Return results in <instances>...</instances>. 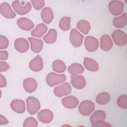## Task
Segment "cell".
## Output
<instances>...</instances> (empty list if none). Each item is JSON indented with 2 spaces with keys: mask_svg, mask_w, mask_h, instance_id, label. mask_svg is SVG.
Segmentation results:
<instances>
[{
  "mask_svg": "<svg viewBox=\"0 0 127 127\" xmlns=\"http://www.w3.org/2000/svg\"><path fill=\"white\" fill-rule=\"evenodd\" d=\"M12 6L15 11L19 14L24 15L28 13L31 9V4L30 2L15 0L12 3Z\"/></svg>",
  "mask_w": 127,
  "mask_h": 127,
  "instance_id": "6da1fadb",
  "label": "cell"
},
{
  "mask_svg": "<svg viewBox=\"0 0 127 127\" xmlns=\"http://www.w3.org/2000/svg\"><path fill=\"white\" fill-rule=\"evenodd\" d=\"M66 80L64 74H59L54 72H50L46 76V82L47 84L51 87L64 82Z\"/></svg>",
  "mask_w": 127,
  "mask_h": 127,
  "instance_id": "7a4b0ae2",
  "label": "cell"
},
{
  "mask_svg": "<svg viewBox=\"0 0 127 127\" xmlns=\"http://www.w3.org/2000/svg\"><path fill=\"white\" fill-rule=\"evenodd\" d=\"M95 104L90 100H85L81 102L78 107L79 113L84 116H89L94 110Z\"/></svg>",
  "mask_w": 127,
  "mask_h": 127,
  "instance_id": "3957f363",
  "label": "cell"
},
{
  "mask_svg": "<svg viewBox=\"0 0 127 127\" xmlns=\"http://www.w3.org/2000/svg\"><path fill=\"white\" fill-rule=\"evenodd\" d=\"M27 111L31 115L35 114L40 109V101L36 98L33 96H29L26 100Z\"/></svg>",
  "mask_w": 127,
  "mask_h": 127,
  "instance_id": "277c9868",
  "label": "cell"
},
{
  "mask_svg": "<svg viewBox=\"0 0 127 127\" xmlns=\"http://www.w3.org/2000/svg\"><path fill=\"white\" fill-rule=\"evenodd\" d=\"M109 9L111 14L117 16L122 13L124 9V4L122 1L112 0L109 4Z\"/></svg>",
  "mask_w": 127,
  "mask_h": 127,
  "instance_id": "5b68a950",
  "label": "cell"
},
{
  "mask_svg": "<svg viewBox=\"0 0 127 127\" xmlns=\"http://www.w3.org/2000/svg\"><path fill=\"white\" fill-rule=\"evenodd\" d=\"M69 39L71 44L75 47H80L82 44L83 36L76 29H72L70 32Z\"/></svg>",
  "mask_w": 127,
  "mask_h": 127,
  "instance_id": "8992f818",
  "label": "cell"
},
{
  "mask_svg": "<svg viewBox=\"0 0 127 127\" xmlns=\"http://www.w3.org/2000/svg\"><path fill=\"white\" fill-rule=\"evenodd\" d=\"M112 38L115 44L119 46H122L127 43L126 34L121 30H116L112 34Z\"/></svg>",
  "mask_w": 127,
  "mask_h": 127,
  "instance_id": "52a82bcc",
  "label": "cell"
},
{
  "mask_svg": "<svg viewBox=\"0 0 127 127\" xmlns=\"http://www.w3.org/2000/svg\"><path fill=\"white\" fill-rule=\"evenodd\" d=\"M71 91V87L68 82H65L58 86L56 87L54 89L55 95L58 97H62L64 96L68 95Z\"/></svg>",
  "mask_w": 127,
  "mask_h": 127,
  "instance_id": "ba28073f",
  "label": "cell"
},
{
  "mask_svg": "<svg viewBox=\"0 0 127 127\" xmlns=\"http://www.w3.org/2000/svg\"><path fill=\"white\" fill-rule=\"evenodd\" d=\"M84 46L88 52H93L96 51L98 48V40L93 36H87L84 40Z\"/></svg>",
  "mask_w": 127,
  "mask_h": 127,
  "instance_id": "9c48e42d",
  "label": "cell"
},
{
  "mask_svg": "<svg viewBox=\"0 0 127 127\" xmlns=\"http://www.w3.org/2000/svg\"><path fill=\"white\" fill-rule=\"evenodd\" d=\"M37 118L40 122L44 124L50 123L53 119V114L49 109H43L38 112Z\"/></svg>",
  "mask_w": 127,
  "mask_h": 127,
  "instance_id": "30bf717a",
  "label": "cell"
},
{
  "mask_svg": "<svg viewBox=\"0 0 127 127\" xmlns=\"http://www.w3.org/2000/svg\"><path fill=\"white\" fill-rule=\"evenodd\" d=\"M70 82L72 86L77 89H82L86 85L85 78L83 76L79 75H71L70 76Z\"/></svg>",
  "mask_w": 127,
  "mask_h": 127,
  "instance_id": "8fae6325",
  "label": "cell"
},
{
  "mask_svg": "<svg viewBox=\"0 0 127 127\" xmlns=\"http://www.w3.org/2000/svg\"><path fill=\"white\" fill-rule=\"evenodd\" d=\"M0 12L5 18L11 19L15 17L16 14L11 8L10 5L5 2H2L0 5Z\"/></svg>",
  "mask_w": 127,
  "mask_h": 127,
  "instance_id": "7c38bea8",
  "label": "cell"
},
{
  "mask_svg": "<svg viewBox=\"0 0 127 127\" xmlns=\"http://www.w3.org/2000/svg\"><path fill=\"white\" fill-rule=\"evenodd\" d=\"M29 66L31 70L35 72H38L41 70L43 67L42 58L40 55L36 56L30 62Z\"/></svg>",
  "mask_w": 127,
  "mask_h": 127,
  "instance_id": "4fadbf2b",
  "label": "cell"
},
{
  "mask_svg": "<svg viewBox=\"0 0 127 127\" xmlns=\"http://www.w3.org/2000/svg\"><path fill=\"white\" fill-rule=\"evenodd\" d=\"M29 45L26 39L23 38L16 39L14 41V47L17 51L20 53H25L29 49Z\"/></svg>",
  "mask_w": 127,
  "mask_h": 127,
  "instance_id": "5bb4252c",
  "label": "cell"
},
{
  "mask_svg": "<svg viewBox=\"0 0 127 127\" xmlns=\"http://www.w3.org/2000/svg\"><path fill=\"white\" fill-rule=\"evenodd\" d=\"M63 106L67 109H73L78 104V100L75 96L70 95L64 97L62 100Z\"/></svg>",
  "mask_w": 127,
  "mask_h": 127,
  "instance_id": "9a60e30c",
  "label": "cell"
},
{
  "mask_svg": "<svg viewBox=\"0 0 127 127\" xmlns=\"http://www.w3.org/2000/svg\"><path fill=\"white\" fill-rule=\"evenodd\" d=\"M23 86L27 92L32 93L37 89V83L34 78H27L23 80Z\"/></svg>",
  "mask_w": 127,
  "mask_h": 127,
  "instance_id": "2e32d148",
  "label": "cell"
},
{
  "mask_svg": "<svg viewBox=\"0 0 127 127\" xmlns=\"http://www.w3.org/2000/svg\"><path fill=\"white\" fill-rule=\"evenodd\" d=\"M10 106L11 109L18 114L23 113L25 111V104L22 100H13L11 102Z\"/></svg>",
  "mask_w": 127,
  "mask_h": 127,
  "instance_id": "e0dca14e",
  "label": "cell"
},
{
  "mask_svg": "<svg viewBox=\"0 0 127 127\" xmlns=\"http://www.w3.org/2000/svg\"><path fill=\"white\" fill-rule=\"evenodd\" d=\"M18 27L21 29L25 31H29L34 28L33 22L30 19L25 17H21L17 21Z\"/></svg>",
  "mask_w": 127,
  "mask_h": 127,
  "instance_id": "ac0fdd59",
  "label": "cell"
},
{
  "mask_svg": "<svg viewBox=\"0 0 127 127\" xmlns=\"http://www.w3.org/2000/svg\"><path fill=\"white\" fill-rule=\"evenodd\" d=\"M113 45V42L109 35H103L100 38V48L105 51L111 50Z\"/></svg>",
  "mask_w": 127,
  "mask_h": 127,
  "instance_id": "d6986e66",
  "label": "cell"
},
{
  "mask_svg": "<svg viewBox=\"0 0 127 127\" xmlns=\"http://www.w3.org/2000/svg\"><path fill=\"white\" fill-rule=\"evenodd\" d=\"M28 40L30 43L31 50L35 53H40L43 47V43L41 39H38L32 37H29Z\"/></svg>",
  "mask_w": 127,
  "mask_h": 127,
  "instance_id": "ffe728a7",
  "label": "cell"
},
{
  "mask_svg": "<svg viewBox=\"0 0 127 127\" xmlns=\"http://www.w3.org/2000/svg\"><path fill=\"white\" fill-rule=\"evenodd\" d=\"M41 18L44 22L50 24L54 18V13L52 9L48 7H45L41 11Z\"/></svg>",
  "mask_w": 127,
  "mask_h": 127,
  "instance_id": "44dd1931",
  "label": "cell"
},
{
  "mask_svg": "<svg viewBox=\"0 0 127 127\" xmlns=\"http://www.w3.org/2000/svg\"><path fill=\"white\" fill-rule=\"evenodd\" d=\"M48 28L46 25L43 23L38 24L35 28L31 32L32 36L40 38L47 31Z\"/></svg>",
  "mask_w": 127,
  "mask_h": 127,
  "instance_id": "7402d4cb",
  "label": "cell"
},
{
  "mask_svg": "<svg viewBox=\"0 0 127 127\" xmlns=\"http://www.w3.org/2000/svg\"><path fill=\"white\" fill-rule=\"evenodd\" d=\"M127 15L124 13L121 16L115 17L113 20V23L115 27L118 28H123L127 24Z\"/></svg>",
  "mask_w": 127,
  "mask_h": 127,
  "instance_id": "603a6c76",
  "label": "cell"
},
{
  "mask_svg": "<svg viewBox=\"0 0 127 127\" xmlns=\"http://www.w3.org/2000/svg\"><path fill=\"white\" fill-rule=\"evenodd\" d=\"M84 65L87 70L91 71H96L99 68V65L97 62L89 58H84Z\"/></svg>",
  "mask_w": 127,
  "mask_h": 127,
  "instance_id": "cb8c5ba5",
  "label": "cell"
},
{
  "mask_svg": "<svg viewBox=\"0 0 127 127\" xmlns=\"http://www.w3.org/2000/svg\"><path fill=\"white\" fill-rule=\"evenodd\" d=\"M106 114L103 110H96L90 116V120L91 125L100 121H105Z\"/></svg>",
  "mask_w": 127,
  "mask_h": 127,
  "instance_id": "d4e9b609",
  "label": "cell"
},
{
  "mask_svg": "<svg viewBox=\"0 0 127 127\" xmlns=\"http://www.w3.org/2000/svg\"><path fill=\"white\" fill-rule=\"evenodd\" d=\"M68 71L71 75H79L84 72V68L78 63H73L68 66Z\"/></svg>",
  "mask_w": 127,
  "mask_h": 127,
  "instance_id": "484cf974",
  "label": "cell"
},
{
  "mask_svg": "<svg viewBox=\"0 0 127 127\" xmlns=\"http://www.w3.org/2000/svg\"><path fill=\"white\" fill-rule=\"evenodd\" d=\"M57 37V31L54 29H51L48 33L43 37L45 42L48 44H53L56 41Z\"/></svg>",
  "mask_w": 127,
  "mask_h": 127,
  "instance_id": "4316f807",
  "label": "cell"
},
{
  "mask_svg": "<svg viewBox=\"0 0 127 127\" xmlns=\"http://www.w3.org/2000/svg\"><path fill=\"white\" fill-rule=\"evenodd\" d=\"M77 29L84 34H87L90 30V25L89 23L85 20H81L76 24Z\"/></svg>",
  "mask_w": 127,
  "mask_h": 127,
  "instance_id": "83f0119b",
  "label": "cell"
},
{
  "mask_svg": "<svg viewBox=\"0 0 127 127\" xmlns=\"http://www.w3.org/2000/svg\"><path fill=\"white\" fill-rule=\"evenodd\" d=\"M110 100V96L106 92H101L99 94L96 98V102L99 105H105L107 104Z\"/></svg>",
  "mask_w": 127,
  "mask_h": 127,
  "instance_id": "f1b7e54d",
  "label": "cell"
},
{
  "mask_svg": "<svg viewBox=\"0 0 127 127\" xmlns=\"http://www.w3.org/2000/svg\"><path fill=\"white\" fill-rule=\"evenodd\" d=\"M52 67L55 71L58 73L63 72L66 69V66L64 62L60 60L54 61L52 64Z\"/></svg>",
  "mask_w": 127,
  "mask_h": 127,
  "instance_id": "f546056e",
  "label": "cell"
},
{
  "mask_svg": "<svg viewBox=\"0 0 127 127\" xmlns=\"http://www.w3.org/2000/svg\"><path fill=\"white\" fill-rule=\"evenodd\" d=\"M59 27L63 31H67L70 28V18L69 17H63L59 22Z\"/></svg>",
  "mask_w": 127,
  "mask_h": 127,
  "instance_id": "4dcf8cb0",
  "label": "cell"
},
{
  "mask_svg": "<svg viewBox=\"0 0 127 127\" xmlns=\"http://www.w3.org/2000/svg\"><path fill=\"white\" fill-rule=\"evenodd\" d=\"M117 105L122 109H126L127 108V96L126 94L121 95L118 97Z\"/></svg>",
  "mask_w": 127,
  "mask_h": 127,
  "instance_id": "1f68e13d",
  "label": "cell"
},
{
  "mask_svg": "<svg viewBox=\"0 0 127 127\" xmlns=\"http://www.w3.org/2000/svg\"><path fill=\"white\" fill-rule=\"evenodd\" d=\"M23 126L25 127H36L38 126V122L34 118L30 117L24 121Z\"/></svg>",
  "mask_w": 127,
  "mask_h": 127,
  "instance_id": "d6a6232c",
  "label": "cell"
},
{
  "mask_svg": "<svg viewBox=\"0 0 127 127\" xmlns=\"http://www.w3.org/2000/svg\"><path fill=\"white\" fill-rule=\"evenodd\" d=\"M34 8L36 10L41 9L45 5V1L43 0H31Z\"/></svg>",
  "mask_w": 127,
  "mask_h": 127,
  "instance_id": "836d02e7",
  "label": "cell"
},
{
  "mask_svg": "<svg viewBox=\"0 0 127 127\" xmlns=\"http://www.w3.org/2000/svg\"><path fill=\"white\" fill-rule=\"evenodd\" d=\"M8 40L7 38L3 36L0 35V49L1 50L6 49L8 46Z\"/></svg>",
  "mask_w": 127,
  "mask_h": 127,
  "instance_id": "e575fe53",
  "label": "cell"
},
{
  "mask_svg": "<svg viewBox=\"0 0 127 127\" xmlns=\"http://www.w3.org/2000/svg\"><path fill=\"white\" fill-rule=\"evenodd\" d=\"M91 125L93 127H111L112 126V125L111 124L105 122L104 121H98Z\"/></svg>",
  "mask_w": 127,
  "mask_h": 127,
  "instance_id": "d590c367",
  "label": "cell"
},
{
  "mask_svg": "<svg viewBox=\"0 0 127 127\" xmlns=\"http://www.w3.org/2000/svg\"><path fill=\"white\" fill-rule=\"evenodd\" d=\"M9 68V65L5 62L1 61L0 62V71H6Z\"/></svg>",
  "mask_w": 127,
  "mask_h": 127,
  "instance_id": "8d00e7d4",
  "label": "cell"
},
{
  "mask_svg": "<svg viewBox=\"0 0 127 127\" xmlns=\"http://www.w3.org/2000/svg\"><path fill=\"white\" fill-rule=\"evenodd\" d=\"M8 57V54L6 51H1L0 52V60H6Z\"/></svg>",
  "mask_w": 127,
  "mask_h": 127,
  "instance_id": "74e56055",
  "label": "cell"
},
{
  "mask_svg": "<svg viewBox=\"0 0 127 127\" xmlns=\"http://www.w3.org/2000/svg\"><path fill=\"white\" fill-rule=\"evenodd\" d=\"M6 80L5 78L2 75H0V87H4L6 86Z\"/></svg>",
  "mask_w": 127,
  "mask_h": 127,
  "instance_id": "f35d334b",
  "label": "cell"
},
{
  "mask_svg": "<svg viewBox=\"0 0 127 127\" xmlns=\"http://www.w3.org/2000/svg\"><path fill=\"white\" fill-rule=\"evenodd\" d=\"M8 123V121L7 120V119L3 116L2 115H0V125H6Z\"/></svg>",
  "mask_w": 127,
  "mask_h": 127,
  "instance_id": "ab89813d",
  "label": "cell"
}]
</instances>
